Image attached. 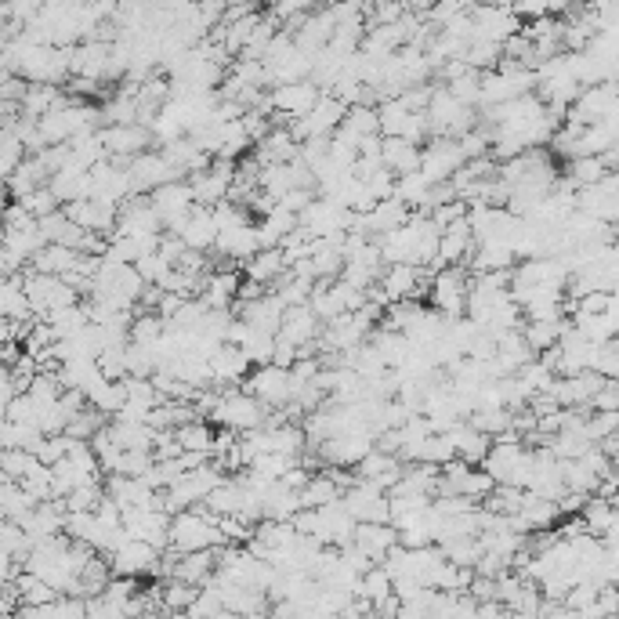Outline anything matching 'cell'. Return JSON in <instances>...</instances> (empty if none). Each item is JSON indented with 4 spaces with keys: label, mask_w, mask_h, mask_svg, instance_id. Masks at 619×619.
Segmentation results:
<instances>
[{
    "label": "cell",
    "mask_w": 619,
    "mask_h": 619,
    "mask_svg": "<svg viewBox=\"0 0 619 619\" xmlns=\"http://www.w3.org/2000/svg\"><path fill=\"white\" fill-rule=\"evenodd\" d=\"M48 189H51V196L58 200V207L91 200V178H87V171H77V167H69V163L58 174H51Z\"/></svg>",
    "instance_id": "obj_24"
},
{
    "label": "cell",
    "mask_w": 619,
    "mask_h": 619,
    "mask_svg": "<svg viewBox=\"0 0 619 619\" xmlns=\"http://www.w3.org/2000/svg\"><path fill=\"white\" fill-rule=\"evenodd\" d=\"M98 142H102V149H105V156H109V160H134V156L149 153L153 134L145 131V127H138V124L98 127Z\"/></svg>",
    "instance_id": "obj_14"
},
{
    "label": "cell",
    "mask_w": 619,
    "mask_h": 619,
    "mask_svg": "<svg viewBox=\"0 0 619 619\" xmlns=\"http://www.w3.org/2000/svg\"><path fill=\"white\" fill-rule=\"evenodd\" d=\"M243 391H247L250 399L258 402L265 413L283 410L286 402H290V373L276 370V366H258V370H250L247 388Z\"/></svg>",
    "instance_id": "obj_11"
},
{
    "label": "cell",
    "mask_w": 619,
    "mask_h": 619,
    "mask_svg": "<svg viewBox=\"0 0 619 619\" xmlns=\"http://www.w3.org/2000/svg\"><path fill=\"white\" fill-rule=\"evenodd\" d=\"M33 507L37 504H33L15 482H0V515H4V522H19V518L29 515Z\"/></svg>",
    "instance_id": "obj_45"
},
{
    "label": "cell",
    "mask_w": 619,
    "mask_h": 619,
    "mask_svg": "<svg viewBox=\"0 0 619 619\" xmlns=\"http://www.w3.org/2000/svg\"><path fill=\"white\" fill-rule=\"evenodd\" d=\"M467 272L464 268H442L431 276V286H428V297H431V308L453 323V319H464V305H467Z\"/></svg>",
    "instance_id": "obj_3"
},
{
    "label": "cell",
    "mask_w": 619,
    "mask_h": 619,
    "mask_svg": "<svg viewBox=\"0 0 619 619\" xmlns=\"http://www.w3.org/2000/svg\"><path fill=\"white\" fill-rule=\"evenodd\" d=\"M4 247L11 250V254H19L22 261H33V254L37 250H44L48 243H44V236H40L37 225H29V229H19V232H4Z\"/></svg>",
    "instance_id": "obj_44"
},
{
    "label": "cell",
    "mask_w": 619,
    "mask_h": 619,
    "mask_svg": "<svg viewBox=\"0 0 619 619\" xmlns=\"http://www.w3.org/2000/svg\"><path fill=\"white\" fill-rule=\"evenodd\" d=\"M518 377V384L525 388V395H540V391H547L554 384V377H551V370H543L540 362H525L522 370L515 373Z\"/></svg>",
    "instance_id": "obj_52"
},
{
    "label": "cell",
    "mask_w": 619,
    "mask_h": 619,
    "mask_svg": "<svg viewBox=\"0 0 619 619\" xmlns=\"http://www.w3.org/2000/svg\"><path fill=\"white\" fill-rule=\"evenodd\" d=\"M4 420H8V424H19V428H33L37 406L29 402V395H15V399L8 402V410H4Z\"/></svg>",
    "instance_id": "obj_53"
},
{
    "label": "cell",
    "mask_w": 619,
    "mask_h": 619,
    "mask_svg": "<svg viewBox=\"0 0 619 619\" xmlns=\"http://www.w3.org/2000/svg\"><path fill=\"white\" fill-rule=\"evenodd\" d=\"M69 98L62 87H48V84H26V95L19 102V116H29V120H40V116L55 113L62 109Z\"/></svg>",
    "instance_id": "obj_25"
},
{
    "label": "cell",
    "mask_w": 619,
    "mask_h": 619,
    "mask_svg": "<svg viewBox=\"0 0 619 619\" xmlns=\"http://www.w3.org/2000/svg\"><path fill=\"white\" fill-rule=\"evenodd\" d=\"M294 362H297V348L276 337V348H272V362H268V366H276V370H290Z\"/></svg>",
    "instance_id": "obj_57"
},
{
    "label": "cell",
    "mask_w": 619,
    "mask_h": 619,
    "mask_svg": "<svg viewBox=\"0 0 619 619\" xmlns=\"http://www.w3.org/2000/svg\"><path fill=\"white\" fill-rule=\"evenodd\" d=\"M580 522L587 529V536H609L616 533V504L612 500H601V496H587V504L580 507Z\"/></svg>",
    "instance_id": "obj_29"
},
{
    "label": "cell",
    "mask_w": 619,
    "mask_h": 619,
    "mask_svg": "<svg viewBox=\"0 0 619 619\" xmlns=\"http://www.w3.org/2000/svg\"><path fill=\"white\" fill-rule=\"evenodd\" d=\"M124 366H127V377H153V373H156L153 348H138V344H127V348H124Z\"/></svg>",
    "instance_id": "obj_48"
},
{
    "label": "cell",
    "mask_w": 619,
    "mask_h": 619,
    "mask_svg": "<svg viewBox=\"0 0 619 619\" xmlns=\"http://www.w3.org/2000/svg\"><path fill=\"white\" fill-rule=\"evenodd\" d=\"M446 439H449V446H453V457L460 460V464H467V467H478L482 460H486V453H489V446L493 442L486 439V435H478L467 420H460V424H453V428L446 431Z\"/></svg>",
    "instance_id": "obj_21"
},
{
    "label": "cell",
    "mask_w": 619,
    "mask_h": 619,
    "mask_svg": "<svg viewBox=\"0 0 619 619\" xmlns=\"http://www.w3.org/2000/svg\"><path fill=\"white\" fill-rule=\"evenodd\" d=\"M616 424H619V413H591L587 417V439L591 442H601L609 439V435H616Z\"/></svg>",
    "instance_id": "obj_54"
},
{
    "label": "cell",
    "mask_w": 619,
    "mask_h": 619,
    "mask_svg": "<svg viewBox=\"0 0 619 619\" xmlns=\"http://www.w3.org/2000/svg\"><path fill=\"white\" fill-rule=\"evenodd\" d=\"M587 410L591 413H616L619 410V388L616 381H605V388L594 395L591 402H587Z\"/></svg>",
    "instance_id": "obj_55"
},
{
    "label": "cell",
    "mask_w": 619,
    "mask_h": 619,
    "mask_svg": "<svg viewBox=\"0 0 619 619\" xmlns=\"http://www.w3.org/2000/svg\"><path fill=\"white\" fill-rule=\"evenodd\" d=\"M15 203H22V210H26L29 218L33 221H40V218H48V214H55V210H62L58 207V200L51 196V189L48 185H40V189H33L26 196V200H15Z\"/></svg>",
    "instance_id": "obj_51"
},
{
    "label": "cell",
    "mask_w": 619,
    "mask_h": 619,
    "mask_svg": "<svg viewBox=\"0 0 619 619\" xmlns=\"http://www.w3.org/2000/svg\"><path fill=\"white\" fill-rule=\"evenodd\" d=\"M381 167L391 178L417 174L420 167V145L402 142V138H381Z\"/></svg>",
    "instance_id": "obj_23"
},
{
    "label": "cell",
    "mask_w": 619,
    "mask_h": 619,
    "mask_svg": "<svg viewBox=\"0 0 619 619\" xmlns=\"http://www.w3.org/2000/svg\"><path fill=\"white\" fill-rule=\"evenodd\" d=\"M0 319L4 323H33L29 301L22 294V272L11 279H0Z\"/></svg>",
    "instance_id": "obj_30"
},
{
    "label": "cell",
    "mask_w": 619,
    "mask_h": 619,
    "mask_svg": "<svg viewBox=\"0 0 619 619\" xmlns=\"http://www.w3.org/2000/svg\"><path fill=\"white\" fill-rule=\"evenodd\" d=\"M40 323H48L51 326V334L58 337V341H66V337L80 334L91 319H87V308L84 305H73V308H58V312H48Z\"/></svg>",
    "instance_id": "obj_37"
},
{
    "label": "cell",
    "mask_w": 619,
    "mask_h": 619,
    "mask_svg": "<svg viewBox=\"0 0 619 619\" xmlns=\"http://www.w3.org/2000/svg\"><path fill=\"white\" fill-rule=\"evenodd\" d=\"M467 15H471V26H475V37L471 40H486V44H496V48L522 29V22L511 15L507 4H482V8H467Z\"/></svg>",
    "instance_id": "obj_12"
},
{
    "label": "cell",
    "mask_w": 619,
    "mask_h": 619,
    "mask_svg": "<svg viewBox=\"0 0 619 619\" xmlns=\"http://www.w3.org/2000/svg\"><path fill=\"white\" fill-rule=\"evenodd\" d=\"M475 619H507V609L500 601H482L475 605Z\"/></svg>",
    "instance_id": "obj_58"
},
{
    "label": "cell",
    "mask_w": 619,
    "mask_h": 619,
    "mask_svg": "<svg viewBox=\"0 0 619 619\" xmlns=\"http://www.w3.org/2000/svg\"><path fill=\"white\" fill-rule=\"evenodd\" d=\"M355 598L366 601V605H381L384 598H391V580L384 569H370L366 576H359V587H355Z\"/></svg>",
    "instance_id": "obj_43"
},
{
    "label": "cell",
    "mask_w": 619,
    "mask_h": 619,
    "mask_svg": "<svg viewBox=\"0 0 619 619\" xmlns=\"http://www.w3.org/2000/svg\"><path fill=\"white\" fill-rule=\"evenodd\" d=\"M214 254L225 261H236V268L243 261H250L258 254V236H254V225H232V229H218L214 236Z\"/></svg>",
    "instance_id": "obj_18"
},
{
    "label": "cell",
    "mask_w": 619,
    "mask_h": 619,
    "mask_svg": "<svg viewBox=\"0 0 619 619\" xmlns=\"http://www.w3.org/2000/svg\"><path fill=\"white\" fill-rule=\"evenodd\" d=\"M464 167V156H460L457 142L453 138H428L424 149H420V167L417 174L428 185H446L453 174Z\"/></svg>",
    "instance_id": "obj_7"
},
{
    "label": "cell",
    "mask_w": 619,
    "mask_h": 619,
    "mask_svg": "<svg viewBox=\"0 0 619 619\" xmlns=\"http://www.w3.org/2000/svg\"><path fill=\"white\" fill-rule=\"evenodd\" d=\"M312 200H315V192H308V189H290V192L283 196V200H279V207L290 210V214H297V218H301V214H305V207H308Z\"/></svg>",
    "instance_id": "obj_56"
},
{
    "label": "cell",
    "mask_w": 619,
    "mask_h": 619,
    "mask_svg": "<svg viewBox=\"0 0 619 619\" xmlns=\"http://www.w3.org/2000/svg\"><path fill=\"white\" fill-rule=\"evenodd\" d=\"M29 547H33V540L22 533L19 525H15V522H0V554H8L11 562L22 569V562L29 558Z\"/></svg>",
    "instance_id": "obj_42"
},
{
    "label": "cell",
    "mask_w": 619,
    "mask_h": 619,
    "mask_svg": "<svg viewBox=\"0 0 619 619\" xmlns=\"http://www.w3.org/2000/svg\"><path fill=\"white\" fill-rule=\"evenodd\" d=\"M214 236H218V225H214L210 207H192L178 229V239L185 243V250H200V254H207L214 247Z\"/></svg>",
    "instance_id": "obj_20"
},
{
    "label": "cell",
    "mask_w": 619,
    "mask_h": 619,
    "mask_svg": "<svg viewBox=\"0 0 619 619\" xmlns=\"http://www.w3.org/2000/svg\"><path fill=\"white\" fill-rule=\"evenodd\" d=\"M265 417H268V413L261 410L258 402L250 399L247 391L232 388V391H225V395H221L218 410H214V417H210V420H214L218 428H229V431H236V435H243V431L265 428Z\"/></svg>",
    "instance_id": "obj_5"
},
{
    "label": "cell",
    "mask_w": 619,
    "mask_h": 619,
    "mask_svg": "<svg viewBox=\"0 0 619 619\" xmlns=\"http://www.w3.org/2000/svg\"><path fill=\"white\" fill-rule=\"evenodd\" d=\"M601 178H605V167H601L598 156H580V160H569V167H565V181L572 189H591Z\"/></svg>",
    "instance_id": "obj_40"
},
{
    "label": "cell",
    "mask_w": 619,
    "mask_h": 619,
    "mask_svg": "<svg viewBox=\"0 0 619 619\" xmlns=\"http://www.w3.org/2000/svg\"><path fill=\"white\" fill-rule=\"evenodd\" d=\"M619 102H616V84H598V87H583L576 102L565 109L562 124L569 127H594L601 124L605 116H616Z\"/></svg>",
    "instance_id": "obj_4"
},
{
    "label": "cell",
    "mask_w": 619,
    "mask_h": 619,
    "mask_svg": "<svg viewBox=\"0 0 619 619\" xmlns=\"http://www.w3.org/2000/svg\"><path fill=\"white\" fill-rule=\"evenodd\" d=\"M352 543L359 547L373 565H381L388 558L391 547H399V533L391 525H355Z\"/></svg>",
    "instance_id": "obj_22"
},
{
    "label": "cell",
    "mask_w": 619,
    "mask_h": 619,
    "mask_svg": "<svg viewBox=\"0 0 619 619\" xmlns=\"http://www.w3.org/2000/svg\"><path fill=\"white\" fill-rule=\"evenodd\" d=\"M207 370H210V381H214V388H225V391H232V388H239L243 384V377H250V366L247 362V355L239 352L236 344H218L214 348V355L207 359Z\"/></svg>",
    "instance_id": "obj_15"
},
{
    "label": "cell",
    "mask_w": 619,
    "mask_h": 619,
    "mask_svg": "<svg viewBox=\"0 0 619 619\" xmlns=\"http://www.w3.org/2000/svg\"><path fill=\"white\" fill-rule=\"evenodd\" d=\"M174 439H178L181 453H203V457H210V442H214V428H210L207 420H189L185 428L174 431Z\"/></svg>",
    "instance_id": "obj_38"
},
{
    "label": "cell",
    "mask_w": 619,
    "mask_h": 619,
    "mask_svg": "<svg viewBox=\"0 0 619 619\" xmlns=\"http://www.w3.org/2000/svg\"><path fill=\"white\" fill-rule=\"evenodd\" d=\"M449 619H475V601L467 598V594H460V601H457V612Z\"/></svg>",
    "instance_id": "obj_59"
},
{
    "label": "cell",
    "mask_w": 619,
    "mask_h": 619,
    "mask_svg": "<svg viewBox=\"0 0 619 619\" xmlns=\"http://www.w3.org/2000/svg\"><path fill=\"white\" fill-rule=\"evenodd\" d=\"M232 315L243 319L250 330H258V334H279V323H283V301L276 294H265L258 301H250V305H232Z\"/></svg>",
    "instance_id": "obj_17"
},
{
    "label": "cell",
    "mask_w": 619,
    "mask_h": 619,
    "mask_svg": "<svg viewBox=\"0 0 619 619\" xmlns=\"http://www.w3.org/2000/svg\"><path fill=\"white\" fill-rule=\"evenodd\" d=\"M460 62H464L471 73H493V69L500 66V48H496V44H486V40H471Z\"/></svg>",
    "instance_id": "obj_41"
},
{
    "label": "cell",
    "mask_w": 619,
    "mask_h": 619,
    "mask_svg": "<svg viewBox=\"0 0 619 619\" xmlns=\"http://www.w3.org/2000/svg\"><path fill=\"white\" fill-rule=\"evenodd\" d=\"M587 370L598 373V377H605V381H616V373H619V348H616V341L594 344L591 366H587Z\"/></svg>",
    "instance_id": "obj_47"
},
{
    "label": "cell",
    "mask_w": 619,
    "mask_h": 619,
    "mask_svg": "<svg viewBox=\"0 0 619 619\" xmlns=\"http://www.w3.org/2000/svg\"><path fill=\"white\" fill-rule=\"evenodd\" d=\"M576 214L594 218L601 225H616V210H619V174H605L598 185L591 189H576Z\"/></svg>",
    "instance_id": "obj_9"
},
{
    "label": "cell",
    "mask_w": 619,
    "mask_h": 619,
    "mask_svg": "<svg viewBox=\"0 0 619 619\" xmlns=\"http://www.w3.org/2000/svg\"><path fill=\"white\" fill-rule=\"evenodd\" d=\"M109 48H113V44H98V40L77 44V48L69 51V77L105 84V73H109Z\"/></svg>",
    "instance_id": "obj_16"
},
{
    "label": "cell",
    "mask_w": 619,
    "mask_h": 619,
    "mask_svg": "<svg viewBox=\"0 0 619 619\" xmlns=\"http://www.w3.org/2000/svg\"><path fill=\"white\" fill-rule=\"evenodd\" d=\"M319 319L312 315L308 305H297V308H283V323H279V341L294 344V348H305V344L319 341Z\"/></svg>",
    "instance_id": "obj_19"
},
{
    "label": "cell",
    "mask_w": 619,
    "mask_h": 619,
    "mask_svg": "<svg viewBox=\"0 0 619 619\" xmlns=\"http://www.w3.org/2000/svg\"><path fill=\"white\" fill-rule=\"evenodd\" d=\"M467 424H471L478 435H486V439L493 442L496 435L511 431V413L507 410H475L471 417H467Z\"/></svg>",
    "instance_id": "obj_46"
},
{
    "label": "cell",
    "mask_w": 619,
    "mask_h": 619,
    "mask_svg": "<svg viewBox=\"0 0 619 619\" xmlns=\"http://www.w3.org/2000/svg\"><path fill=\"white\" fill-rule=\"evenodd\" d=\"M569 330V323L565 319H551V323H522V341H525V348L533 355H543L547 348H554V344L562 341V334Z\"/></svg>",
    "instance_id": "obj_32"
},
{
    "label": "cell",
    "mask_w": 619,
    "mask_h": 619,
    "mask_svg": "<svg viewBox=\"0 0 619 619\" xmlns=\"http://www.w3.org/2000/svg\"><path fill=\"white\" fill-rule=\"evenodd\" d=\"M366 221H370V232H373V239H377V236H388V232L402 229V225L410 221V210H406L399 200H395V196H391V200L377 203V207L366 214Z\"/></svg>",
    "instance_id": "obj_33"
},
{
    "label": "cell",
    "mask_w": 619,
    "mask_h": 619,
    "mask_svg": "<svg viewBox=\"0 0 619 619\" xmlns=\"http://www.w3.org/2000/svg\"><path fill=\"white\" fill-rule=\"evenodd\" d=\"M250 156H254L261 167H268V163H290V160H297V142L290 138L286 127H272Z\"/></svg>",
    "instance_id": "obj_28"
},
{
    "label": "cell",
    "mask_w": 619,
    "mask_h": 619,
    "mask_svg": "<svg viewBox=\"0 0 619 619\" xmlns=\"http://www.w3.org/2000/svg\"><path fill=\"white\" fill-rule=\"evenodd\" d=\"M127 178H131L134 196H153L156 189L171 185V181H185L171 163H167V156H163L160 149H149V153L134 156V160L127 163Z\"/></svg>",
    "instance_id": "obj_6"
},
{
    "label": "cell",
    "mask_w": 619,
    "mask_h": 619,
    "mask_svg": "<svg viewBox=\"0 0 619 619\" xmlns=\"http://www.w3.org/2000/svg\"><path fill=\"white\" fill-rule=\"evenodd\" d=\"M0 247H4V225H0Z\"/></svg>",
    "instance_id": "obj_60"
},
{
    "label": "cell",
    "mask_w": 619,
    "mask_h": 619,
    "mask_svg": "<svg viewBox=\"0 0 619 619\" xmlns=\"http://www.w3.org/2000/svg\"><path fill=\"white\" fill-rule=\"evenodd\" d=\"M283 272H286V265H283V254H279V250H258L254 258L239 265V276L247 279V283L265 286V290H272V283H276Z\"/></svg>",
    "instance_id": "obj_26"
},
{
    "label": "cell",
    "mask_w": 619,
    "mask_h": 619,
    "mask_svg": "<svg viewBox=\"0 0 619 619\" xmlns=\"http://www.w3.org/2000/svg\"><path fill=\"white\" fill-rule=\"evenodd\" d=\"M449 91V95L457 98L460 105H467V109H478V102H482V91H478V73H471L467 69L464 77L449 80V84H442Z\"/></svg>",
    "instance_id": "obj_49"
},
{
    "label": "cell",
    "mask_w": 619,
    "mask_h": 619,
    "mask_svg": "<svg viewBox=\"0 0 619 619\" xmlns=\"http://www.w3.org/2000/svg\"><path fill=\"white\" fill-rule=\"evenodd\" d=\"M232 174H236V163H225V160H210V167L189 174L185 181H189L196 207H218L221 200H229Z\"/></svg>",
    "instance_id": "obj_10"
},
{
    "label": "cell",
    "mask_w": 619,
    "mask_h": 619,
    "mask_svg": "<svg viewBox=\"0 0 619 619\" xmlns=\"http://www.w3.org/2000/svg\"><path fill=\"white\" fill-rule=\"evenodd\" d=\"M156 562H160V551H153L149 543H138V540L116 543L113 551H109V569H113V576H120V580L153 576Z\"/></svg>",
    "instance_id": "obj_13"
},
{
    "label": "cell",
    "mask_w": 619,
    "mask_h": 619,
    "mask_svg": "<svg viewBox=\"0 0 619 619\" xmlns=\"http://www.w3.org/2000/svg\"><path fill=\"white\" fill-rule=\"evenodd\" d=\"M424 120H428V138H453V142H457L460 134L475 131L478 113L475 109H467V105H460L442 84H435L428 109H424Z\"/></svg>",
    "instance_id": "obj_2"
},
{
    "label": "cell",
    "mask_w": 619,
    "mask_h": 619,
    "mask_svg": "<svg viewBox=\"0 0 619 619\" xmlns=\"http://www.w3.org/2000/svg\"><path fill=\"white\" fill-rule=\"evenodd\" d=\"M373 348V352L381 355V362L388 366V370H402V362L410 359V341L402 334H391V330H373L370 334V341H366Z\"/></svg>",
    "instance_id": "obj_31"
},
{
    "label": "cell",
    "mask_w": 619,
    "mask_h": 619,
    "mask_svg": "<svg viewBox=\"0 0 619 619\" xmlns=\"http://www.w3.org/2000/svg\"><path fill=\"white\" fill-rule=\"evenodd\" d=\"M149 207H153V214L160 218L163 236H178V229H181V221H185V214H189V210L196 207L189 181H171V185L156 189L153 196H149Z\"/></svg>",
    "instance_id": "obj_8"
},
{
    "label": "cell",
    "mask_w": 619,
    "mask_h": 619,
    "mask_svg": "<svg viewBox=\"0 0 619 619\" xmlns=\"http://www.w3.org/2000/svg\"><path fill=\"white\" fill-rule=\"evenodd\" d=\"M218 518L210 515L207 507L196 504L192 511H181L171 518V529H167V547L178 554H192V551H210V547H225L214 529Z\"/></svg>",
    "instance_id": "obj_1"
},
{
    "label": "cell",
    "mask_w": 619,
    "mask_h": 619,
    "mask_svg": "<svg viewBox=\"0 0 619 619\" xmlns=\"http://www.w3.org/2000/svg\"><path fill=\"white\" fill-rule=\"evenodd\" d=\"M167 334V323H163L156 312H134L131 330H127V344H138V348H153L160 337Z\"/></svg>",
    "instance_id": "obj_35"
},
{
    "label": "cell",
    "mask_w": 619,
    "mask_h": 619,
    "mask_svg": "<svg viewBox=\"0 0 619 619\" xmlns=\"http://www.w3.org/2000/svg\"><path fill=\"white\" fill-rule=\"evenodd\" d=\"M33 464H37V457H29L22 449H4V453H0V475L8 478V482H15V486L26 478V471Z\"/></svg>",
    "instance_id": "obj_50"
},
{
    "label": "cell",
    "mask_w": 619,
    "mask_h": 619,
    "mask_svg": "<svg viewBox=\"0 0 619 619\" xmlns=\"http://www.w3.org/2000/svg\"><path fill=\"white\" fill-rule=\"evenodd\" d=\"M80 254L69 247H55V243H48L44 250H37L33 254V261H29V268L33 272H40V276H55V279H66L73 268H77Z\"/></svg>",
    "instance_id": "obj_27"
},
{
    "label": "cell",
    "mask_w": 619,
    "mask_h": 619,
    "mask_svg": "<svg viewBox=\"0 0 619 619\" xmlns=\"http://www.w3.org/2000/svg\"><path fill=\"white\" fill-rule=\"evenodd\" d=\"M442 554V562L457 565V569H467L475 572L478 558H482V547H478V540H471V536H457V540H442L435 543Z\"/></svg>",
    "instance_id": "obj_34"
},
{
    "label": "cell",
    "mask_w": 619,
    "mask_h": 619,
    "mask_svg": "<svg viewBox=\"0 0 619 619\" xmlns=\"http://www.w3.org/2000/svg\"><path fill=\"white\" fill-rule=\"evenodd\" d=\"M297 500H301V511H319V507L337 504V500H341V493H337V486L326 475H312L305 482V489L297 493Z\"/></svg>",
    "instance_id": "obj_36"
},
{
    "label": "cell",
    "mask_w": 619,
    "mask_h": 619,
    "mask_svg": "<svg viewBox=\"0 0 619 619\" xmlns=\"http://www.w3.org/2000/svg\"><path fill=\"white\" fill-rule=\"evenodd\" d=\"M11 587L19 594V605H51V601H58V594L51 591L48 583L37 580V576H29V572H19V576L11 580Z\"/></svg>",
    "instance_id": "obj_39"
}]
</instances>
